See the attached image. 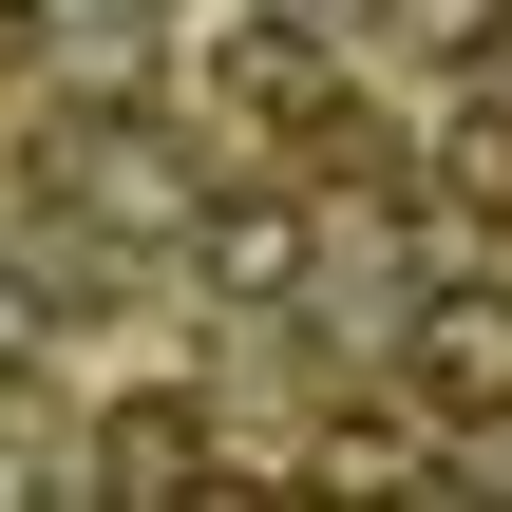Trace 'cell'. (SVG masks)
Listing matches in <instances>:
<instances>
[{
  "label": "cell",
  "mask_w": 512,
  "mask_h": 512,
  "mask_svg": "<svg viewBox=\"0 0 512 512\" xmlns=\"http://www.w3.org/2000/svg\"><path fill=\"white\" fill-rule=\"evenodd\" d=\"M76 494H228V475H209V418H190V399H114Z\"/></svg>",
  "instance_id": "2"
},
{
  "label": "cell",
  "mask_w": 512,
  "mask_h": 512,
  "mask_svg": "<svg viewBox=\"0 0 512 512\" xmlns=\"http://www.w3.org/2000/svg\"><path fill=\"white\" fill-rule=\"evenodd\" d=\"M209 76H228L247 114H342V57H323L304 19H228V38H209Z\"/></svg>",
  "instance_id": "3"
},
{
  "label": "cell",
  "mask_w": 512,
  "mask_h": 512,
  "mask_svg": "<svg viewBox=\"0 0 512 512\" xmlns=\"http://www.w3.org/2000/svg\"><path fill=\"white\" fill-rule=\"evenodd\" d=\"M323 494H418V456H399L380 418H342V437H323Z\"/></svg>",
  "instance_id": "5"
},
{
  "label": "cell",
  "mask_w": 512,
  "mask_h": 512,
  "mask_svg": "<svg viewBox=\"0 0 512 512\" xmlns=\"http://www.w3.org/2000/svg\"><path fill=\"white\" fill-rule=\"evenodd\" d=\"M399 380H418V418L494 437V418H512V285H418V323H399Z\"/></svg>",
  "instance_id": "1"
},
{
  "label": "cell",
  "mask_w": 512,
  "mask_h": 512,
  "mask_svg": "<svg viewBox=\"0 0 512 512\" xmlns=\"http://www.w3.org/2000/svg\"><path fill=\"white\" fill-rule=\"evenodd\" d=\"M209 266H228V285H304V209H285V190H228V209H209Z\"/></svg>",
  "instance_id": "4"
}]
</instances>
